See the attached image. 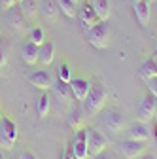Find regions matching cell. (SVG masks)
<instances>
[{"mask_svg":"<svg viewBox=\"0 0 157 159\" xmlns=\"http://www.w3.org/2000/svg\"><path fill=\"white\" fill-rule=\"evenodd\" d=\"M108 98V91L102 84H91V89L87 93V97L82 101V108L85 116H96L101 114Z\"/></svg>","mask_w":157,"mask_h":159,"instance_id":"cell-1","label":"cell"},{"mask_svg":"<svg viewBox=\"0 0 157 159\" xmlns=\"http://www.w3.org/2000/svg\"><path fill=\"white\" fill-rule=\"evenodd\" d=\"M110 34H112V29H110L108 21H99L96 25L87 29V40L96 49H104L110 44Z\"/></svg>","mask_w":157,"mask_h":159,"instance_id":"cell-2","label":"cell"},{"mask_svg":"<svg viewBox=\"0 0 157 159\" xmlns=\"http://www.w3.org/2000/svg\"><path fill=\"white\" fill-rule=\"evenodd\" d=\"M17 134H19V131H17L15 121H11L6 116L0 117V148L11 150L17 140Z\"/></svg>","mask_w":157,"mask_h":159,"instance_id":"cell-3","label":"cell"},{"mask_svg":"<svg viewBox=\"0 0 157 159\" xmlns=\"http://www.w3.org/2000/svg\"><path fill=\"white\" fill-rule=\"evenodd\" d=\"M123 116L119 110L115 108H108L101 114V125L110 133V134H117L121 129H123Z\"/></svg>","mask_w":157,"mask_h":159,"instance_id":"cell-4","label":"cell"},{"mask_svg":"<svg viewBox=\"0 0 157 159\" xmlns=\"http://www.w3.org/2000/svg\"><path fill=\"white\" fill-rule=\"evenodd\" d=\"M157 116V101L153 95H146L138 108H136V121H142V123H151Z\"/></svg>","mask_w":157,"mask_h":159,"instance_id":"cell-5","label":"cell"},{"mask_svg":"<svg viewBox=\"0 0 157 159\" xmlns=\"http://www.w3.org/2000/svg\"><path fill=\"white\" fill-rule=\"evenodd\" d=\"M70 152H72L74 159H89V153H87V129H80V127L76 129L72 144H70Z\"/></svg>","mask_w":157,"mask_h":159,"instance_id":"cell-6","label":"cell"},{"mask_svg":"<svg viewBox=\"0 0 157 159\" xmlns=\"http://www.w3.org/2000/svg\"><path fill=\"white\" fill-rule=\"evenodd\" d=\"M106 146H108V140L101 131L87 129V153H89V157L99 155L101 152L106 150Z\"/></svg>","mask_w":157,"mask_h":159,"instance_id":"cell-7","label":"cell"},{"mask_svg":"<svg viewBox=\"0 0 157 159\" xmlns=\"http://www.w3.org/2000/svg\"><path fill=\"white\" fill-rule=\"evenodd\" d=\"M121 155L125 159H136L140 157L142 153H146V142H140V140H132V138H127V140H121L117 144Z\"/></svg>","mask_w":157,"mask_h":159,"instance_id":"cell-8","label":"cell"},{"mask_svg":"<svg viewBox=\"0 0 157 159\" xmlns=\"http://www.w3.org/2000/svg\"><path fill=\"white\" fill-rule=\"evenodd\" d=\"M29 82L32 87L40 89V91H49L53 85V78L47 70H34L32 74H29Z\"/></svg>","mask_w":157,"mask_h":159,"instance_id":"cell-9","label":"cell"},{"mask_svg":"<svg viewBox=\"0 0 157 159\" xmlns=\"http://www.w3.org/2000/svg\"><path fill=\"white\" fill-rule=\"evenodd\" d=\"M127 136L132 138V140H140V142H148L150 136H151V131L148 127V123H142V121H134L129 125L127 129Z\"/></svg>","mask_w":157,"mask_h":159,"instance_id":"cell-10","label":"cell"},{"mask_svg":"<svg viewBox=\"0 0 157 159\" xmlns=\"http://www.w3.org/2000/svg\"><path fill=\"white\" fill-rule=\"evenodd\" d=\"M89 89H91V82H89V80H85V78H72L70 80V91H72V97L76 98V101L82 102L83 98L87 97Z\"/></svg>","mask_w":157,"mask_h":159,"instance_id":"cell-11","label":"cell"},{"mask_svg":"<svg viewBox=\"0 0 157 159\" xmlns=\"http://www.w3.org/2000/svg\"><path fill=\"white\" fill-rule=\"evenodd\" d=\"M78 17H80V21H82L87 29H89V27H93V25H96V23L101 21L91 2H83V4H82V8L78 10Z\"/></svg>","mask_w":157,"mask_h":159,"instance_id":"cell-12","label":"cell"},{"mask_svg":"<svg viewBox=\"0 0 157 159\" xmlns=\"http://www.w3.org/2000/svg\"><path fill=\"white\" fill-rule=\"evenodd\" d=\"M25 21H27V17L23 15L19 4L8 8V11H6V23H8L11 29H21V27L25 25Z\"/></svg>","mask_w":157,"mask_h":159,"instance_id":"cell-13","label":"cell"},{"mask_svg":"<svg viewBox=\"0 0 157 159\" xmlns=\"http://www.w3.org/2000/svg\"><path fill=\"white\" fill-rule=\"evenodd\" d=\"M132 10H134V17H136V21H138L142 27H148L150 25V4L146 2V0H138V2H134L132 4Z\"/></svg>","mask_w":157,"mask_h":159,"instance_id":"cell-14","label":"cell"},{"mask_svg":"<svg viewBox=\"0 0 157 159\" xmlns=\"http://www.w3.org/2000/svg\"><path fill=\"white\" fill-rule=\"evenodd\" d=\"M51 91H53L55 98H59V101H63V102H68L70 98H72L70 84L63 82V80H57V82H53V85H51Z\"/></svg>","mask_w":157,"mask_h":159,"instance_id":"cell-15","label":"cell"},{"mask_svg":"<svg viewBox=\"0 0 157 159\" xmlns=\"http://www.w3.org/2000/svg\"><path fill=\"white\" fill-rule=\"evenodd\" d=\"M53 55H55V44L53 42H44L42 46H38V63L47 66L53 61Z\"/></svg>","mask_w":157,"mask_h":159,"instance_id":"cell-16","label":"cell"},{"mask_svg":"<svg viewBox=\"0 0 157 159\" xmlns=\"http://www.w3.org/2000/svg\"><path fill=\"white\" fill-rule=\"evenodd\" d=\"M21 57H23V61H25L27 65L38 63V46L32 44L30 40H29V42H25V44L21 46Z\"/></svg>","mask_w":157,"mask_h":159,"instance_id":"cell-17","label":"cell"},{"mask_svg":"<svg viewBox=\"0 0 157 159\" xmlns=\"http://www.w3.org/2000/svg\"><path fill=\"white\" fill-rule=\"evenodd\" d=\"M138 74L140 78L144 80H150V78H155L157 76V63H155V59H146V61H142L140 68H138Z\"/></svg>","mask_w":157,"mask_h":159,"instance_id":"cell-18","label":"cell"},{"mask_svg":"<svg viewBox=\"0 0 157 159\" xmlns=\"http://www.w3.org/2000/svg\"><path fill=\"white\" fill-rule=\"evenodd\" d=\"M91 4L101 21H108L110 17V0H91Z\"/></svg>","mask_w":157,"mask_h":159,"instance_id":"cell-19","label":"cell"},{"mask_svg":"<svg viewBox=\"0 0 157 159\" xmlns=\"http://www.w3.org/2000/svg\"><path fill=\"white\" fill-rule=\"evenodd\" d=\"M59 13V6L53 2V0H44L42 2V15L47 19V21H55Z\"/></svg>","mask_w":157,"mask_h":159,"instance_id":"cell-20","label":"cell"},{"mask_svg":"<svg viewBox=\"0 0 157 159\" xmlns=\"http://www.w3.org/2000/svg\"><path fill=\"white\" fill-rule=\"evenodd\" d=\"M49 106H51V97L47 95V91H42L40 98H38V106H36L38 116H40V117H46V116L49 114Z\"/></svg>","mask_w":157,"mask_h":159,"instance_id":"cell-21","label":"cell"},{"mask_svg":"<svg viewBox=\"0 0 157 159\" xmlns=\"http://www.w3.org/2000/svg\"><path fill=\"white\" fill-rule=\"evenodd\" d=\"M19 8H21L23 15L27 19H32L36 15V11H38V2L36 0H21V2H19Z\"/></svg>","mask_w":157,"mask_h":159,"instance_id":"cell-22","label":"cell"},{"mask_svg":"<svg viewBox=\"0 0 157 159\" xmlns=\"http://www.w3.org/2000/svg\"><path fill=\"white\" fill-rule=\"evenodd\" d=\"M57 6H59V11H63L66 17H76V13H78L74 0H57Z\"/></svg>","mask_w":157,"mask_h":159,"instance_id":"cell-23","label":"cell"},{"mask_svg":"<svg viewBox=\"0 0 157 159\" xmlns=\"http://www.w3.org/2000/svg\"><path fill=\"white\" fill-rule=\"evenodd\" d=\"M29 40H30L32 44H36V46H42V44L46 42V34H44V30H42L40 27H34V29H30Z\"/></svg>","mask_w":157,"mask_h":159,"instance_id":"cell-24","label":"cell"},{"mask_svg":"<svg viewBox=\"0 0 157 159\" xmlns=\"http://www.w3.org/2000/svg\"><path fill=\"white\" fill-rule=\"evenodd\" d=\"M57 76H59V80H63V82L70 84V80H72V72H70V66H68L66 63H63L61 66H59V70H57Z\"/></svg>","mask_w":157,"mask_h":159,"instance_id":"cell-25","label":"cell"},{"mask_svg":"<svg viewBox=\"0 0 157 159\" xmlns=\"http://www.w3.org/2000/svg\"><path fill=\"white\" fill-rule=\"evenodd\" d=\"M6 59H8V48H6V42L0 38V70L6 65Z\"/></svg>","mask_w":157,"mask_h":159,"instance_id":"cell-26","label":"cell"},{"mask_svg":"<svg viewBox=\"0 0 157 159\" xmlns=\"http://www.w3.org/2000/svg\"><path fill=\"white\" fill-rule=\"evenodd\" d=\"M146 85H148V91H150V95H153V97L157 98V76H155V78H150V80H146Z\"/></svg>","mask_w":157,"mask_h":159,"instance_id":"cell-27","label":"cell"},{"mask_svg":"<svg viewBox=\"0 0 157 159\" xmlns=\"http://www.w3.org/2000/svg\"><path fill=\"white\" fill-rule=\"evenodd\" d=\"M80 123H82V112L80 110H74L72 112V117H70V125L78 129V127H80Z\"/></svg>","mask_w":157,"mask_h":159,"instance_id":"cell-28","label":"cell"},{"mask_svg":"<svg viewBox=\"0 0 157 159\" xmlns=\"http://www.w3.org/2000/svg\"><path fill=\"white\" fill-rule=\"evenodd\" d=\"M15 4H17V0H0V8H4V10H8Z\"/></svg>","mask_w":157,"mask_h":159,"instance_id":"cell-29","label":"cell"},{"mask_svg":"<svg viewBox=\"0 0 157 159\" xmlns=\"http://www.w3.org/2000/svg\"><path fill=\"white\" fill-rule=\"evenodd\" d=\"M91 159H114V157H112L110 153H106V150H104V152H101L99 155H95V157H91Z\"/></svg>","mask_w":157,"mask_h":159,"instance_id":"cell-30","label":"cell"},{"mask_svg":"<svg viewBox=\"0 0 157 159\" xmlns=\"http://www.w3.org/2000/svg\"><path fill=\"white\" fill-rule=\"evenodd\" d=\"M19 159H36V155H34L32 152H23Z\"/></svg>","mask_w":157,"mask_h":159,"instance_id":"cell-31","label":"cell"},{"mask_svg":"<svg viewBox=\"0 0 157 159\" xmlns=\"http://www.w3.org/2000/svg\"><path fill=\"white\" fill-rule=\"evenodd\" d=\"M61 159H74V155H72V152H70V150H65Z\"/></svg>","mask_w":157,"mask_h":159,"instance_id":"cell-32","label":"cell"},{"mask_svg":"<svg viewBox=\"0 0 157 159\" xmlns=\"http://www.w3.org/2000/svg\"><path fill=\"white\" fill-rule=\"evenodd\" d=\"M136 159H155L153 155H150V153H142L140 157H136Z\"/></svg>","mask_w":157,"mask_h":159,"instance_id":"cell-33","label":"cell"},{"mask_svg":"<svg viewBox=\"0 0 157 159\" xmlns=\"http://www.w3.org/2000/svg\"><path fill=\"white\" fill-rule=\"evenodd\" d=\"M0 159H8V157H6V150H4V148H0Z\"/></svg>","mask_w":157,"mask_h":159,"instance_id":"cell-34","label":"cell"},{"mask_svg":"<svg viewBox=\"0 0 157 159\" xmlns=\"http://www.w3.org/2000/svg\"><path fill=\"white\" fill-rule=\"evenodd\" d=\"M153 59H157V48H155V51H153Z\"/></svg>","mask_w":157,"mask_h":159,"instance_id":"cell-35","label":"cell"},{"mask_svg":"<svg viewBox=\"0 0 157 159\" xmlns=\"http://www.w3.org/2000/svg\"><path fill=\"white\" fill-rule=\"evenodd\" d=\"M146 2H148V4H151V2H155V0H146Z\"/></svg>","mask_w":157,"mask_h":159,"instance_id":"cell-36","label":"cell"},{"mask_svg":"<svg viewBox=\"0 0 157 159\" xmlns=\"http://www.w3.org/2000/svg\"><path fill=\"white\" fill-rule=\"evenodd\" d=\"M131 2H132V4H134V2H138V0H131Z\"/></svg>","mask_w":157,"mask_h":159,"instance_id":"cell-37","label":"cell"},{"mask_svg":"<svg viewBox=\"0 0 157 159\" xmlns=\"http://www.w3.org/2000/svg\"><path fill=\"white\" fill-rule=\"evenodd\" d=\"M0 117H2V110H0Z\"/></svg>","mask_w":157,"mask_h":159,"instance_id":"cell-38","label":"cell"},{"mask_svg":"<svg viewBox=\"0 0 157 159\" xmlns=\"http://www.w3.org/2000/svg\"><path fill=\"white\" fill-rule=\"evenodd\" d=\"M19 2H21V0H17V4H19Z\"/></svg>","mask_w":157,"mask_h":159,"instance_id":"cell-39","label":"cell"},{"mask_svg":"<svg viewBox=\"0 0 157 159\" xmlns=\"http://www.w3.org/2000/svg\"><path fill=\"white\" fill-rule=\"evenodd\" d=\"M155 134H157V129H155Z\"/></svg>","mask_w":157,"mask_h":159,"instance_id":"cell-40","label":"cell"},{"mask_svg":"<svg viewBox=\"0 0 157 159\" xmlns=\"http://www.w3.org/2000/svg\"><path fill=\"white\" fill-rule=\"evenodd\" d=\"M74 2H78V0H74Z\"/></svg>","mask_w":157,"mask_h":159,"instance_id":"cell-41","label":"cell"},{"mask_svg":"<svg viewBox=\"0 0 157 159\" xmlns=\"http://www.w3.org/2000/svg\"><path fill=\"white\" fill-rule=\"evenodd\" d=\"M155 63H157V59H155Z\"/></svg>","mask_w":157,"mask_h":159,"instance_id":"cell-42","label":"cell"}]
</instances>
